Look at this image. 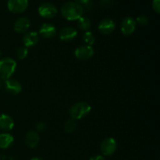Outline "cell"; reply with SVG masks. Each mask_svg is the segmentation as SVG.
Here are the masks:
<instances>
[{
	"mask_svg": "<svg viewBox=\"0 0 160 160\" xmlns=\"http://www.w3.org/2000/svg\"><path fill=\"white\" fill-rule=\"evenodd\" d=\"M117 144L113 138H107L105 139L100 145V150L103 156H112L117 150Z\"/></svg>",
	"mask_w": 160,
	"mask_h": 160,
	"instance_id": "cell-6",
	"label": "cell"
},
{
	"mask_svg": "<svg viewBox=\"0 0 160 160\" xmlns=\"http://www.w3.org/2000/svg\"><path fill=\"white\" fill-rule=\"evenodd\" d=\"M98 28L101 34H104V35H109V34H112L115 30L116 23L111 19H103L102 20L100 21Z\"/></svg>",
	"mask_w": 160,
	"mask_h": 160,
	"instance_id": "cell-9",
	"label": "cell"
},
{
	"mask_svg": "<svg viewBox=\"0 0 160 160\" xmlns=\"http://www.w3.org/2000/svg\"><path fill=\"white\" fill-rule=\"evenodd\" d=\"M14 138L12 134L9 133L0 134V148L6 149L9 148L13 144Z\"/></svg>",
	"mask_w": 160,
	"mask_h": 160,
	"instance_id": "cell-17",
	"label": "cell"
},
{
	"mask_svg": "<svg viewBox=\"0 0 160 160\" xmlns=\"http://www.w3.org/2000/svg\"><path fill=\"white\" fill-rule=\"evenodd\" d=\"M83 41L86 43L87 45H90L92 46L95 42V38L94 36L93 33L92 31H85L84 34H83Z\"/></svg>",
	"mask_w": 160,
	"mask_h": 160,
	"instance_id": "cell-19",
	"label": "cell"
},
{
	"mask_svg": "<svg viewBox=\"0 0 160 160\" xmlns=\"http://www.w3.org/2000/svg\"><path fill=\"white\" fill-rule=\"evenodd\" d=\"M5 87L8 92L13 95H18L22 91V85L18 81L13 79H8L5 81Z\"/></svg>",
	"mask_w": 160,
	"mask_h": 160,
	"instance_id": "cell-13",
	"label": "cell"
},
{
	"mask_svg": "<svg viewBox=\"0 0 160 160\" xmlns=\"http://www.w3.org/2000/svg\"><path fill=\"white\" fill-rule=\"evenodd\" d=\"M8 9L12 13H22L28 7V0H8Z\"/></svg>",
	"mask_w": 160,
	"mask_h": 160,
	"instance_id": "cell-5",
	"label": "cell"
},
{
	"mask_svg": "<svg viewBox=\"0 0 160 160\" xmlns=\"http://www.w3.org/2000/svg\"><path fill=\"white\" fill-rule=\"evenodd\" d=\"M38 12L40 17L45 19L54 18L58 13L57 8L50 2H44L39 6Z\"/></svg>",
	"mask_w": 160,
	"mask_h": 160,
	"instance_id": "cell-4",
	"label": "cell"
},
{
	"mask_svg": "<svg viewBox=\"0 0 160 160\" xmlns=\"http://www.w3.org/2000/svg\"><path fill=\"white\" fill-rule=\"evenodd\" d=\"M94 53L95 51L92 46L87 45L78 47L74 52L75 57L81 61L88 60L94 56Z\"/></svg>",
	"mask_w": 160,
	"mask_h": 160,
	"instance_id": "cell-7",
	"label": "cell"
},
{
	"mask_svg": "<svg viewBox=\"0 0 160 160\" xmlns=\"http://www.w3.org/2000/svg\"><path fill=\"white\" fill-rule=\"evenodd\" d=\"M61 14L66 20L69 21H74L83 17L84 8L78 2H67L61 7Z\"/></svg>",
	"mask_w": 160,
	"mask_h": 160,
	"instance_id": "cell-1",
	"label": "cell"
},
{
	"mask_svg": "<svg viewBox=\"0 0 160 160\" xmlns=\"http://www.w3.org/2000/svg\"><path fill=\"white\" fill-rule=\"evenodd\" d=\"M40 141V137L37 131H28L25 135V143L27 146L31 148H34L38 146Z\"/></svg>",
	"mask_w": 160,
	"mask_h": 160,
	"instance_id": "cell-15",
	"label": "cell"
},
{
	"mask_svg": "<svg viewBox=\"0 0 160 160\" xmlns=\"http://www.w3.org/2000/svg\"><path fill=\"white\" fill-rule=\"evenodd\" d=\"M17 62L10 57L3 58L0 60V79L6 81L10 79L17 69Z\"/></svg>",
	"mask_w": 160,
	"mask_h": 160,
	"instance_id": "cell-2",
	"label": "cell"
},
{
	"mask_svg": "<svg viewBox=\"0 0 160 160\" xmlns=\"http://www.w3.org/2000/svg\"><path fill=\"white\" fill-rule=\"evenodd\" d=\"M136 25L137 23L133 17H125L120 24V31L124 36H130L135 31Z\"/></svg>",
	"mask_w": 160,
	"mask_h": 160,
	"instance_id": "cell-8",
	"label": "cell"
},
{
	"mask_svg": "<svg viewBox=\"0 0 160 160\" xmlns=\"http://www.w3.org/2000/svg\"><path fill=\"white\" fill-rule=\"evenodd\" d=\"M0 87H1V81H0Z\"/></svg>",
	"mask_w": 160,
	"mask_h": 160,
	"instance_id": "cell-30",
	"label": "cell"
},
{
	"mask_svg": "<svg viewBox=\"0 0 160 160\" xmlns=\"http://www.w3.org/2000/svg\"><path fill=\"white\" fill-rule=\"evenodd\" d=\"M91 20L89 18L86 17H81V18L78 20V27L80 30L84 31H88L91 28Z\"/></svg>",
	"mask_w": 160,
	"mask_h": 160,
	"instance_id": "cell-18",
	"label": "cell"
},
{
	"mask_svg": "<svg viewBox=\"0 0 160 160\" xmlns=\"http://www.w3.org/2000/svg\"><path fill=\"white\" fill-rule=\"evenodd\" d=\"M31 160H43L42 158H39V157H33L31 158Z\"/></svg>",
	"mask_w": 160,
	"mask_h": 160,
	"instance_id": "cell-28",
	"label": "cell"
},
{
	"mask_svg": "<svg viewBox=\"0 0 160 160\" xmlns=\"http://www.w3.org/2000/svg\"><path fill=\"white\" fill-rule=\"evenodd\" d=\"M31 26V21L26 17H21L17 20V21L14 23V31L19 34H23L26 32L29 29Z\"/></svg>",
	"mask_w": 160,
	"mask_h": 160,
	"instance_id": "cell-14",
	"label": "cell"
},
{
	"mask_svg": "<svg viewBox=\"0 0 160 160\" xmlns=\"http://www.w3.org/2000/svg\"><path fill=\"white\" fill-rule=\"evenodd\" d=\"M77 2L79 3V4H84V5H86L88 4V3L90 2V0H76Z\"/></svg>",
	"mask_w": 160,
	"mask_h": 160,
	"instance_id": "cell-27",
	"label": "cell"
},
{
	"mask_svg": "<svg viewBox=\"0 0 160 160\" xmlns=\"http://www.w3.org/2000/svg\"><path fill=\"white\" fill-rule=\"evenodd\" d=\"M136 23H138L141 26H146L148 23V18L146 17V16L141 15L138 16V17L136 18Z\"/></svg>",
	"mask_w": 160,
	"mask_h": 160,
	"instance_id": "cell-22",
	"label": "cell"
},
{
	"mask_svg": "<svg viewBox=\"0 0 160 160\" xmlns=\"http://www.w3.org/2000/svg\"><path fill=\"white\" fill-rule=\"evenodd\" d=\"M22 40H23L24 47L28 48L30 47H32L34 45H37L38 42H39V34L38 33L35 32V31L28 32L24 34Z\"/></svg>",
	"mask_w": 160,
	"mask_h": 160,
	"instance_id": "cell-12",
	"label": "cell"
},
{
	"mask_svg": "<svg viewBox=\"0 0 160 160\" xmlns=\"http://www.w3.org/2000/svg\"><path fill=\"white\" fill-rule=\"evenodd\" d=\"M28 48L26 47H20L17 50V56L19 59L22 60V59H24L25 58L28 56Z\"/></svg>",
	"mask_w": 160,
	"mask_h": 160,
	"instance_id": "cell-21",
	"label": "cell"
},
{
	"mask_svg": "<svg viewBox=\"0 0 160 160\" xmlns=\"http://www.w3.org/2000/svg\"><path fill=\"white\" fill-rule=\"evenodd\" d=\"M90 160H105V159L101 155H95V156H92L90 158Z\"/></svg>",
	"mask_w": 160,
	"mask_h": 160,
	"instance_id": "cell-26",
	"label": "cell"
},
{
	"mask_svg": "<svg viewBox=\"0 0 160 160\" xmlns=\"http://www.w3.org/2000/svg\"><path fill=\"white\" fill-rule=\"evenodd\" d=\"M46 123H44V122H40V123H38L36 125V130L38 132H43V131H45L46 130Z\"/></svg>",
	"mask_w": 160,
	"mask_h": 160,
	"instance_id": "cell-24",
	"label": "cell"
},
{
	"mask_svg": "<svg viewBox=\"0 0 160 160\" xmlns=\"http://www.w3.org/2000/svg\"><path fill=\"white\" fill-rule=\"evenodd\" d=\"M77 129V123L76 120L70 118V120H67L64 124V130L67 133H73L76 131Z\"/></svg>",
	"mask_w": 160,
	"mask_h": 160,
	"instance_id": "cell-20",
	"label": "cell"
},
{
	"mask_svg": "<svg viewBox=\"0 0 160 160\" xmlns=\"http://www.w3.org/2000/svg\"><path fill=\"white\" fill-rule=\"evenodd\" d=\"M78 35V31L72 27H66L59 32V38L62 42H70Z\"/></svg>",
	"mask_w": 160,
	"mask_h": 160,
	"instance_id": "cell-11",
	"label": "cell"
},
{
	"mask_svg": "<svg viewBox=\"0 0 160 160\" xmlns=\"http://www.w3.org/2000/svg\"><path fill=\"white\" fill-rule=\"evenodd\" d=\"M92 110V107L90 105L85 102H80L75 103L73 106L70 107L69 113L70 118L74 120H81L84 117L88 115Z\"/></svg>",
	"mask_w": 160,
	"mask_h": 160,
	"instance_id": "cell-3",
	"label": "cell"
},
{
	"mask_svg": "<svg viewBox=\"0 0 160 160\" xmlns=\"http://www.w3.org/2000/svg\"><path fill=\"white\" fill-rule=\"evenodd\" d=\"M14 120L10 116L7 114H1L0 115V129L2 131H9L13 129Z\"/></svg>",
	"mask_w": 160,
	"mask_h": 160,
	"instance_id": "cell-16",
	"label": "cell"
},
{
	"mask_svg": "<svg viewBox=\"0 0 160 160\" xmlns=\"http://www.w3.org/2000/svg\"><path fill=\"white\" fill-rule=\"evenodd\" d=\"M113 0H100V5L104 8H108L112 6Z\"/></svg>",
	"mask_w": 160,
	"mask_h": 160,
	"instance_id": "cell-25",
	"label": "cell"
},
{
	"mask_svg": "<svg viewBox=\"0 0 160 160\" xmlns=\"http://www.w3.org/2000/svg\"><path fill=\"white\" fill-rule=\"evenodd\" d=\"M56 34V28L52 23H45L40 27L38 34L44 38H52Z\"/></svg>",
	"mask_w": 160,
	"mask_h": 160,
	"instance_id": "cell-10",
	"label": "cell"
},
{
	"mask_svg": "<svg viewBox=\"0 0 160 160\" xmlns=\"http://www.w3.org/2000/svg\"><path fill=\"white\" fill-rule=\"evenodd\" d=\"M152 9H154L156 13L160 12V0H153L152 1Z\"/></svg>",
	"mask_w": 160,
	"mask_h": 160,
	"instance_id": "cell-23",
	"label": "cell"
},
{
	"mask_svg": "<svg viewBox=\"0 0 160 160\" xmlns=\"http://www.w3.org/2000/svg\"><path fill=\"white\" fill-rule=\"evenodd\" d=\"M1 55H2V52L0 51V56H1Z\"/></svg>",
	"mask_w": 160,
	"mask_h": 160,
	"instance_id": "cell-29",
	"label": "cell"
}]
</instances>
